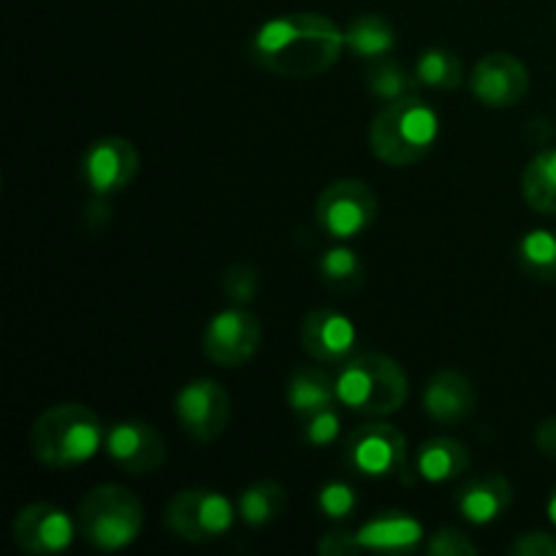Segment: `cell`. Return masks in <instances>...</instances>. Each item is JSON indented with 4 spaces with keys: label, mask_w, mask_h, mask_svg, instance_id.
Returning <instances> with one entry per match:
<instances>
[{
    "label": "cell",
    "mask_w": 556,
    "mask_h": 556,
    "mask_svg": "<svg viewBox=\"0 0 556 556\" xmlns=\"http://www.w3.org/2000/svg\"><path fill=\"white\" fill-rule=\"evenodd\" d=\"M106 429L90 407L79 402H60L47 407L30 429V448L41 465L71 470L90 462L103 448Z\"/></svg>",
    "instance_id": "7a4b0ae2"
},
{
    "label": "cell",
    "mask_w": 556,
    "mask_h": 556,
    "mask_svg": "<svg viewBox=\"0 0 556 556\" xmlns=\"http://www.w3.org/2000/svg\"><path fill=\"white\" fill-rule=\"evenodd\" d=\"M521 271L532 280L556 282V231L548 228H535L525 233L516 248Z\"/></svg>",
    "instance_id": "cb8c5ba5"
},
{
    "label": "cell",
    "mask_w": 556,
    "mask_h": 556,
    "mask_svg": "<svg viewBox=\"0 0 556 556\" xmlns=\"http://www.w3.org/2000/svg\"><path fill=\"white\" fill-rule=\"evenodd\" d=\"M345 49V30L315 11L264 22L250 43V58L269 74L286 79H313L334 68Z\"/></svg>",
    "instance_id": "6da1fadb"
},
{
    "label": "cell",
    "mask_w": 556,
    "mask_h": 556,
    "mask_svg": "<svg viewBox=\"0 0 556 556\" xmlns=\"http://www.w3.org/2000/svg\"><path fill=\"white\" fill-rule=\"evenodd\" d=\"M233 519V503L215 489H182L168 500L163 514L166 530L188 543L217 541L231 530Z\"/></svg>",
    "instance_id": "8992f818"
},
{
    "label": "cell",
    "mask_w": 556,
    "mask_h": 556,
    "mask_svg": "<svg viewBox=\"0 0 556 556\" xmlns=\"http://www.w3.org/2000/svg\"><path fill=\"white\" fill-rule=\"evenodd\" d=\"M510 554L514 556H556V535L552 532L532 530L516 538L510 543Z\"/></svg>",
    "instance_id": "1f68e13d"
},
{
    "label": "cell",
    "mask_w": 556,
    "mask_h": 556,
    "mask_svg": "<svg viewBox=\"0 0 556 556\" xmlns=\"http://www.w3.org/2000/svg\"><path fill=\"white\" fill-rule=\"evenodd\" d=\"M318 552L324 556H353L358 552H364L362 543H358L356 532H345V530H334L326 532L318 543Z\"/></svg>",
    "instance_id": "d6a6232c"
},
{
    "label": "cell",
    "mask_w": 556,
    "mask_h": 556,
    "mask_svg": "<svg viewBox=\"0 0 556 556\" xmlns=\"http://www.w3.org/2000/svg\"><path fill=\"white\" fill-rule=\"evenodd\" d=\"M320 280L337 293H356L364 286V264L351 248H331L318 258Z\"/></svg>",
    "instance_id": "d4e9b609"
},
{
    "label": "cell",
    "mask_w": 556,
    "mask_h": 556,
    "mask_svg": "<svg viewBox=\"0 0 556 556\" xmlns=\"http://www.w3.org/2000/svg\"><path fill=\"white\" fill-rule=\"evenodd\" d=\"M76 527L92 548L119 552L141 535L144 508L139 497L119 483H101L81 497Z\"/></svg>",
    "instance_id": "5b68a950"
},
{
    "label": "cell",
    "mask_w": 556,
    "mask_h": 556,
    "mask_svg": "<svg viewBox=\"0 0 556 556\" xmlns=\"http://www.w3.org/2000/svg\"><path fill=\"white\" fill-rule=\"evenodd\" d=\"M546 514H548V521L556 527V486L552 489V494H548L546 500Z\"/></svg>",
    "instance_id": "e575fe53"
},
{
    "label": "cell",
    "mask_w": 556,
    "mask_h": 556,
    "mask_svg": "<svg viewBox=\"0 0 556 556\" xmlns=\"http://www.w3.org/2000/svg\"><path fill=\"white\" fill-rule=\"evenodd\" d=\"M109 459L117 467H123L130 476H147L157 472L166 462V440L155 427L144 421H117L106 429L103 440Z\"/></svg>",
    "instance_id": "4fadbf2b"
},
{
    "label": "cell",
    "mask_w": 556,
    "mask_h": 556,
    "mask_svg": "<svg viewBox=\"0 0 556 556\" xmlns=\"http://www.w3.org/2000/svg\"><path fill=\"white\" fill-rule=\"evenodd\" d=\"M345 47L364 60L389 58L396 47V33L386 16L362 14L345 27Z\"/></svg>",
    "instance_id": "44dd1931"
},
{
    "label": "cell",
    "mask_w": 556,
    "mask_h": 556,
    "mask_svg": "<svg viewBox=\"0 0 556 556\" xmlns=\"http://www.w3.org/2000/svg\"><path fill=\"white\" fill-rule=\"evenodd\" d=\"M521 195L541 215H556V147L541 150L521 174Z\"/></svg>",
    "instance_id": "7402d4cb"
},
{
    "label": "cell",
    "mask_w": 556,
    "mask_h": 556,
    "mask_svg": "<svg viewBox=\"0 0 556 556\" xmlns=\"http://www.w3.org/2000/svg\"><path fill=\"white\" fill-rule=\"evenodd\" d=\"M378 217V195L362 179H337L320 190L315 220L329 237L353 239L367 231Z\"/></svg>",
    "instance_id": "52a82bcc"
},
{
    "label": "cell",
    "mask_w": 556,
    "mask_h": 556,
    "mask_svg": "<svg viewBox=\"0 0 556 556\" xmlns=\"http://www.w3.org/2000/svg\"><path fill=\"white\" fill-rule=\"evenodd\" d=\"M470 467V451L454 438H432L416 451V472L427 483H448Z\"/></svg>",
    "instance_id": "d6986e66"
},
{
    "label": "cell",
    "mask_w": 556,
    "mask_h": 556,
    "mask_svg": "<svg viewBox=\"0 0 556 556\" xmlns=\"http://www.w3.org/2000/svg\"><path fill=\"white\" fill-rule=\"evenodd\" d=\"M136 172H139V152L123 136L96 139L81 155V177L96 199H106L128 188Z\"/></svg>",
    "instance_id": "7c38bea8"
},
{
    "label": "cell",
    "mask_w": 556,
    "mask_h": 556,
    "mask_svg": "<svg viewBox=\"0 0 556 556\" xmlns=\"http://www.w3.org/2000/svg\"><path fill=\"white\" fill-rule=\"evenodd\" d=\"M535 448L548 459H556V416L546 418L541 427L535 429Z\"/></svg>",
    "instance_id": "836d02e7"
},
{
    "label": "cell",
    "mask_w": 556,
    "mask_h": 556,
    "mask_svg": "<svg viewBox=\"0 0 556 556\" xmlns=\"http://www.w3.org/2000/svg\"><path fill=\"white\" fill-rule=\"evenodd\" d=\"M79 527L63 508L52 503H30L16 510L11 521V538L16 548L30 556H54L71 548Z\"/></svg>",
    "instance_id": "8fae6325"
},
{
    "label": "cell",
    "mask_w": 556,
    "mask_h": 556,
    "mask_svg": "<svg viewBox=\"0 0 556 556\" xmlns=\"http://www.w3.org/2000/svg\"><path fill=\"white\" fill-rule=\"evenodd\" d=\"M299 342L313 362L342 364L353 356L356 348V326L348 315L320 307L302 320Z\"/></svg>",
    "instance_id": "9a60e30c"
},
{
    "label": "cell",
    "mask_w": 556,
    "mask_h": 556,
    "mask_svg": "<svg viewBox=\"0 0 556 556\" xmlns=\"http://www.w3.org/2000/svg\"><path fill=\"white\" fill-rule=\"evenodd\" d=\"M514 503V486L503 472L476 478L456 492V510L470 525L486 527L497 521Z\"/></svg>",
    "instance_id": "e0dca14e"
},
{
    "label": "cell",
    "mask_w": 556,
    "mask_h": 556,
    "mask_svg": "<svg viewBox=\"0 0 556 556\" xmlns=\"http://www.w3.org/2000/svg\"><path fill=\"white\" fill-rule=\"evenodd\" d=\"M174 416L188 438L212 443L231 424V396L212 378L190 380L174 400Z\"/></svg>",
    "instance_id": "ba28073f"
},
{
    "label": "cell",
    "mask_w": 556,
    "mask_h": 556,
    "mask_svg": "<svg viewBox=\"0 0 556 556\" xmlns=\"http://www.w3.org/2000/svg\"><path fill=\"white\" fill-rule=\"evenodd\" d=\"M427 554L432 556H476L478 543L470 541V535H465L456 527H440L429 535L427 541Z\"/></svg>",
    "instance_id": "f546056e"
},
{
    "label": "cell",
    "mask_w": 556,
    "mask_h": 556,
    "mask_svg": "<svg viewBox=\"0 0 556 556\" xmlns=\"http://www.w3.org/2000/svg\"><path fill=\"white\" fill-rule=\"evenodd\" d=\"M261 286L258 269L250 264H231L226 271H223V293L228 296V302L237 304V307H244L255 299Z\"/></svg>",
    "instance_id": "83f0119b"
},
{
    "label": "cell",
    "mask_w": 556,
    "mask_h": 556,
    "mask_svg": "<svg viewBox=\"0 0 556 556\" xmlns=\"http://www.w3.org/2000/svg\"><path fill=\"white\" fill-rule=\"evenodd\" d=\"M345 462L364 478L396 476L407 462L405 434L391 424H364L348 434Z\"/></svg>",
    "instance_id": "30bf717a"
},
{
    "label": "cell",
    "mask_w": 556,
    "mask_h": 556,
    "mask_svg": "<svg viewBox=\"0 0 556 556\" xmlns=\"http://www.w3.org/2000/svg\"><path fill=\"white\" fill-rule=\"evenodd\" d=\"M418 81L416 74L405 68L402 63L391 58H378V60H369V71H367V87L372 96L383 98L386 103L396 101V98H405L416 92Z\"/></svg>",
    "instance_id": "484cf974"
},
{
    "label": "cell",
    "mask_w": 556,
    "mask_h": 556,
    "mask_svg": "<svg viewBox=\"0 0 556 556\" xmlns=\"http://www.w3.org/2000/svg\"><path fill=\"white\" fill-rule=\"evenodd\" d=\"M476 407V389L470 378L456 369L432 375L424 389V413L438 424H462Z\"/></svg>",
    "instance_id": "2e32d148"
},
{
    "label": "cell",
    "mask_w": 556,
    "mask_h": 556,
    "mask_svg": "<svg viewBox=\"0 0 556 556\" xmlns=\"http://www.w3.org/2000/svg\"><path fill=\"white\" fill-rule=\"evenodd\" d=\"M356 535L364 552L410 554L421 546L424 527L421 521L402 514V510H386V514L369 519Z\"/></svg>",
    "instance_id": "ac0fdd59"
},
{
    "label": "cell",
    "mask_w": 556,
    "mask_h": 556,
    "mask_svg": "<svg viewBox=\"0 0 556 556\" xmlns=\"http://www.w3.org/2000/svg\"><path fill=\"white\" fill-rule=\"evenodd\" d=\"M288 405L296 416L307 418L315 416V413L326 410V407H334L337 400V383L326 372L315 367H304L288 380Z\"/></svg>",
    "instance_id": "ffe728a7"
},
{
    "label": "cell",
    "mask_w": 556,
    "mask_h": 556,
    "mask_svg": "<svg viewBox=\"0 0 556 556\" xmlns=\"http://www.w3.org/2000/svg\"><path fill=\"white\" fill-rule=\"evenodd\" d=\"M261 340H264L261 320L233 304V307L212 315L201 348H204V356L217 367H242L258 353Z\"/></svg>",
    "instance_id": "9c48e42d"
},
{
    "label": "cell",
    "mask_w": 556,
    "mask_h": 556,
    "mask_svg": "<svg viewBox=\"0 0 556 556\" xmlns=\"http://www.w3.org/2000/svg\"><path fill=\"white\" fill-rule=\"evenodd\" d=\"M337 400L362 416H391L407 400V375L400 362L383 353H362L342 362L337 375Z\"/></svg>",
    "instance_id": "277c9868"
},
{
    "label": "cell",
    "mask_w": 556,
    "mask_h": 556,
    "mask_svg": "<svg viewBox=\"0 0 556 556\" xmlns=\"http://www.w3.org/2000/svg\"><path fill=\"white\" fill-rule=\"evenodd\" d=\"M358 497L356 489L345 481H329L320 486L318 492V508L324 510V516L329 519H348L356 510Z\"/></svg>",
    "instance_id": "f1b7e54d"
},
{
    "label": "cell",
    "mask_w": 556,
    "mask_h": 556,
    "mask_svg": "<svg viewBox=\"0 0 556 556\" xmlns=\"http://www.w3.org/2000/svg\"><path fill=\"white\" fill-rule=\"evenodd\" d=\"M416 76L421 85L434 90H456L462 85V63L448 49H427L418 58Z\"/></svg>",
    "instance_id": "4316f807"
},
{
    "label": "cell",
    "mask_w": 556,
    "mask_h": 556,
    "mask_svg": "<svg viewBox=\"0 0 556 556\" xmlns=\"http://www.w3.org/2000/svg\"><path fill=\"white\" fill-rule=\"evenodd\" d=\"M440 117L418 96L389 101L369 123V147L389 166H413L434 147Z\"/></svg>",
    "instance_id": "3957f363"
},
{
    "label": "cell",
    "mask_w": 556,
    "mask_h": 556,
    "mask_svg": "<svg viewBox=\"0 0 556 556\" xmlns=\"http://www.w3.org/2000/svg\"><path fill=\"white\" fill-rule=\"evenodd\" d=\"M288 494L275 481H255L239 494V516L250 527H266L286 514Z\"/></svg>",
    "instance_id": "603a6c76"
},
{
    "label": "cell",
    "mask_w": 556,
    "mask_h": 556,
    "mask_svg": "<svg viewBox=\"0 0 556 556\" xmlns=\"http://www.w3.org/2000/svg\"><path fill=\"white\" fill-rule=\"evenodd\" d=\"M340 434V416H337L334 407H326V410L315 413V416L304 418V440L315 448H324L331 445Z\"/></svg>",
    "instance_id": "4dcf8cb0"
},
{
    "label": "cell",
    "mask_w": 556,
    "mask_h": 556,
    "mask_svg": "<svg viewBox=\"0 0 556 556\" xmlns=\"http://www.w3.org/2000/svg\"><path fill=\"white\" fill-rule=\"evenodd\" d=\"M470 90L483 106L510 109L530 90V71L508 52H492L476 63L470 74Z\"/></svg>",
    "instance_id": "5bb4252c"
}]
</instances>
